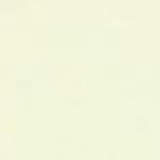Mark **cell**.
I'll list each match as a JSON object with an SVG mask.
<instances>
[]
</instances>
